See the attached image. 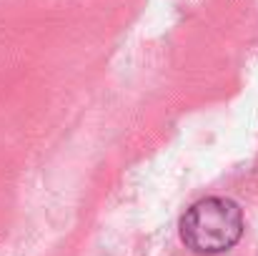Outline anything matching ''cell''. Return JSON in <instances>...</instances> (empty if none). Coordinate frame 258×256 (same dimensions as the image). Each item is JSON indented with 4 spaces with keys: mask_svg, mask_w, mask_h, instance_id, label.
<instances>
[{
    "mask_svg": "<svg viewBox=\"0 0 258 256\" xmlns=\"http://www.w3.org/2000/svg\"><path fill=\"white\" fill-rule=\"evenodd\" d=\"M243 236V211L236 201L211 196L193 203L180 219V239L196 254H223Z\"/></svg>",
    "mask_w": 258,
    "mask_h": 256,
    "instance_id": "obj_1",
    "label": "cell"
}]
</instances>
